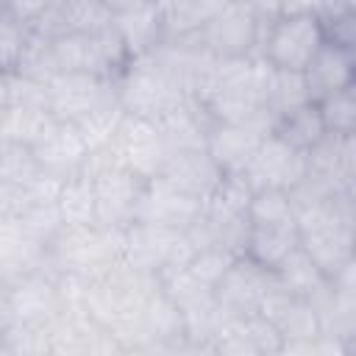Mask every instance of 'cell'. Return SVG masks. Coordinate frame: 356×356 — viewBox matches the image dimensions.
Instances as JSON below:
<instances>
[{"label": "cell", "mask_w": 356, "mask_h": 356, "mask_svg": "<svg viewBox=\"0 0 356 356\" xmlns=\"http://www.w3.org/2000/svg\"><path fill=\"white\" fill-rule=\"evenodd\" d=\"M22 203H25V189L0 178V217H17Z\"/></svg>", "instance_id": "obj_43"}, {"label": "cell", "mask_w": 356, "mask_h": 356, "mask_svg": "<svg viewBox=\"0 0 356 356\" xmlns=\"http://www.w3.org/2000/svg\"><path fill=\"white\" fill-rule=\"evenodd\" d=\"M108 6L111 14H125V11H134V8H145V6H153L156 0H103Z\"/></svg>", "instance_id": "obj_46"}, {"label": "cell", "mask_w": 356, "mask_h": 356, "mask_svg": "<svg viewBox=\"0 0 356 356\" xmlns=\"http://www.w3.org/2000/svg\"><path fill=\"white\" fill-rule=\"evenodd\" d=\"M306 175L331 195L353 192L356 181V134L325 131L306 150Z\"/></svg>", "instance_id": "obj_14"}, {"label": "cell", "mask_w": 356, "mask_h": 356, "mask_svg": "<svg viewBox=\"0 0 356 356\" xmlns=\"http://www.w3.org/2000/svg\"><path fill=\"white\" fill-rule=\"evenodd\" d=\"M11 70L31 78V81H39V83H47L50 78H56L58 64H56V56H53V39L42 36L36 31H28V36L22 42V50H19Z\"/></svg>", "instance_id": "obj_35"}, {"label": "cell", "mask_w": 356, "mask_h": 356, "mask_svg": "<svg viewBox=\"0 0 356 356\" xmlns=\"http://www.w3.org/2000/svg\"><path fill=\"white\" fill-rule=\"evenodd\" d=\"M153 58L161 64V70L186 92L195 97L200 81L211 70L214 58L195 36H178V39H161L156 50H150Z\"/></svg>", "instance_id": "obj_22"}, {"label": "cell", "mask_w": 356, "mask_h": 356, "mask_svg": "<svg viewBox=\"0 0 356 356\" xmlns=\"http://www.w3.org/2000/svg\"><path fill=\"white\" fill-rule=\"evenodd\" d=\"M317 108H320L325 131H331V134H356V83L320 97Z\"/></svg>", "instance_id": "obj_38"}, {"label": "cell", "mask_w": 356, "mask_h": 356, "mask_svg": "<svg viewBox=\"0 0 356 356\" xmlns=\"http://www.w3.org/2000/svg\"><path fill=\"white\" fill-rule=\"evenodd\" d=\"M53 56L58 72H92L100 78H117L128 64V53L114 33V25L100 33H64L53 39Z\"/></svg>", "instance_id": "obj_9"}, {"label": "cell", "mask_w": 356, "mask_h": 356, "mask_svg": "<svg viewBox=\"0 0 356 356\" xmlns=\"http://www.w3.org/2000/svg\"><path fill=\"white\" fill-rule=\"evenodd\" d=\"M270 131H273L270 114H256L242 122H211L206 136V150L222 167V172H242Z\"/></svg>", "instance_id": "obj_17"}, {"label": "cell", "mask_w": 356, "mask_h": 356, "mask_svg": "<svg viewBox=\"0 0 356 356\" xmlns=\"http://www.w3.org/2000/svg\"><path fill=\"white\" fill-rule=\"evenodd\" d=\"M312 103V95L306 89L303 72L295 70H278L267 64V78H264V111L275 122L278 117Z\"/></svg>", "instance_id": "obj_31"}, {"label": "cell", "mask_w": 356, "mask_h": 356, "mask_svg": "<svg viewBox=\"0 0 356 356\" xmlns=\"http://www.w3.org/2000/svg\"><path fill=\"white\" fill-rule=\"evenodd\" d=\"M122 117H125V111H122L120 100H117V97H111V100H106V103L95 106L92 111H86L81 120H75V128L81 131V136H83L86 147H89V150H95V147H100V145L111 142V136L117 134V128H120Z\"/></svg>", "instance_id": "obj_36"}, {"label": "cell", "mask_w": 356, "mask_h": 356, "mask_svg": "<svg viewBox=\"0 0 356 356\" xmlns=\"http://www.w3.org/2000/svg\"><path fill=\"white\" fill-rule=\"evenodd\" d=\"M114 25V14L103 0H53L44 14L28 25L47 39L64 33H100Z\"/></svg>", "instance_id": "obj_20"}, {"label": "cell", "mask_w": 356, "mask_h": 356, "mask_svg": "<svg viewBox=\"0 0 356 356\" xmlns=\"http://www.w3.org/2000/svg\"><path fill=\"white\" fill-rule=\"evenodd\" d=\"M50 353L58 356H108L125 353L122 345L106 331L86 309H70L50 320Z\"/></svg>", "instance_id": "obj_15"}, {"label": "cell", "mask_w": 356, "mask_h": 356, "mask_svg": "<svg viewBox=\"0 0 356 356\" xmlns=\"http://www.w3.org/2000/svg\"><path fill=\"white\" fill-rule=\"evenodd\" d=\"M323 42H325V31H323L320 17H314V14H281L264 31L259 56L278 70L303 72Z\"/></svg>", "instance_id": "obj_8"}, {"label": "cell", "mask_w": 356, "mask_h": 356, "mask_svg": "<svg viewBox=\"0 0 356 356\" xmlns=\"http://www.w3.org/2000/svg\"><path fill=\"white\" fill-rule=\"evenodd\" d=\"M156 128H159L167 150L170 153H178V150L206 147L211 117L206 114V108L195 97H186L175 108H170L164 117H159L156 120Z\"/></svg>", "instance_id": "obj_26"}, {"label": "cell", "mask_w": 356, "mask_h": 356, "mask_svg": "<svg viewBox=\"0 0 356 356\" xmlns=\"http://www.w3.org/2000/svg\"><path fill=\"white\" fill-rule=\"evenodd\" d=\"M58 214L64 220V225H89L97 222V200H95V184L92 175L81 167L75 172H70L58 189L56 197Z\"/></svg>", "instance_id": "obj_32"}, {"label": "cell", "mask_w": 356, "mask_h": 356, "mask_svg": "<svg viewBox=\"0 0 356 356\" xmlns=\"http://www.w3.org/2000/svg\"><path fill=\"white\" fill-rule=\"evenodd\" d=\"M239 175L253 192H261V189L289 192L306 175V150L289 145L286 139L270 131Z\"/></svg>", "instance_id": "obj_10"}, {"label": "cell", "mask_w": 356, "mask_h": 356, "mask_svg": "<svg viewBox=\"0 0 356 356\" xmlns=\"http://www.w3.org/2000/svg\"><path fill=\"white\" fill-rule=\"evenodd\" d=\"M328 0H281V14H314L323 17Z\"/></svg>", "instance_id": "obj_45"}, {"label": "cell", "mask_w": 356, "mask_h": 356, "mask_svg": "<svg viewBox=\"0 0 356 356\" xmlns=\"http://www.w3.org/2000/svg\"><path fill=\"white\" fill-rule=\"evenodd\" d=\"M31 147H33V156L42 164V170H50L58 175H70V172L81 170L89 156V147H86L81 131L75 128V122H67V120H53L47 125V131Z\"/></svg>", "instance_id": "obj_24"}, {"label": "cell", "mask_w": 356, "mask_h": 356, "mask_svg": "<svg viewBox=\"0 0 356 356\" xmlns=\"http://www.w3.org/2000/svg\"><path fill=\"white\" fill-rule=\"evenodd\" d=\"M273 270L292 295L306 298L309 303H317L328 292V275L312 261V256L300 245L289 256H284Z\"/></svg>", "instance_id": "obj_30"}, {"label": "cell", "mask_w": 356, "mask_h": 356, "mask_svg": "<svg viewBox=\"0 0 356 356\" xmlns=\"http://www.w3.org/2000/svg\"><path fill=\"white\" fill-rule=\"evenodd\" d=\"M281 334L278 328L256 314L245 317H225L220 331L211 339V353H228V356H267V353H281Z\"/></svg>", "instance_id": "obj_21"}, {"label": "cell", "mask_w": 356, "mask_h": 356, "mask_svg": "<svg viewBox=\"0 0 356 356\" xmlns=\"http://www.w3.org/2000/svg\"><path fill=\"white\" fill-rule=\"evenodd\" d=\"M356 192H339L317 203L295 209L300 248L331 278L348 261H353V222Z\"/></svg>", "instance_id": "obj_3"}, {"label": "cell", "mask_w": 356, "mask_h": 356, "mask_svg": "<svg viewBox=\"0 0 356 356\" xmlns=\"http://www.w3.org/2000/svg\"><path fill=\"white\" fill-rule=\"evenodd\" d=\"M8 312H11V323L17 325H47L56 314H61L56 273L44 267L11 278Z\"/></svg>", "instance_id": "obj_18"}, {"label": "cell", "mask_w": 356, "mask_h": 356, "mask_svg": "<svg viewBox=\"0 0 356 356\" xmlns=\"http://www.w3.org/2000/svg\"><path fill=\"white\" fill-rule=\"evenodd\" d=\"M44 86L50 114L67 122H75L95 106L117 97V78H100L92 72H58Z\"/></svg>", "instance_id": "obj_12"}, {"label": "cell", "mask_w": 356, "mask_h": 356, "mask_svg": "<svg viewBox=\"0 0 356 356\" xmlns=\"http://www.w3.org/2000/svg\"><path fill=\"white\" fill-rule=\"evenodd\" d=\"M25 36H28V28L22 22H17L11 14H0V64H6L8 70L14 67Z\"/></svg>", "instance_id": "obj_40"}, {"label": "cell", "mask_w": 356, "mask_h": 356, "mask_svg": "<svg viewBox=\"0 0 356 356\" xmlns=\"http://www.w3.org/2000/svg\"><path fill=\"white\" fill-rule=\"evenodd\" d=\"M6 75H8V67H6V64H0V81H3Z\"/></svg>", "instance_id": "obj_47"}, {"label": "cell", "mask_w": 356, "mask_h": 356, "mask_svg": "<svg viewBox=\"0 0 356 356\" xmlns=\"http://www.w3.org/2000/svg\"><path fill=\"white\" fill-rule=\"evenodd\" d=\"M8 292H11V278L6 273H0V353H6V328L11 325Z\"/></svg>", "instance_id": "obj_44"}, {"label": "cell", "mask_w": 356, "mask_h": 356, "mask_svg": "<svg viewBox=\"0 0 356 356\" xmlns=\"http://www.w3.org/2000/svg\"><path fill=\"white\" fill-rule=\"evenodd\" d=\"M211 56H259L261 47V28L250 8L242 0H231L206 28L192 33Z\"/></svg>", "instance_id": "obj_11"}, {"label": "cell", "mask_w": 356, "mask_h": 356, "mask_svg": "<svg viewBox=\"0 0 356 356\" xmlns=\"http://www.w3.org/2000/svg\"><path fill=\"white\" fill-rule=\"evenodd\" d=\"M267 61L261 56H225L214 58L200 81L195 100L206 108L211 122H242L264 111Z\"/></svg>", "instance_id": "obj_2"}, {"label": "cell", "mask_w": 356, "mask_h": 356, "mask_svg": "<svg viewBox=\"0 0 356 356\" xmlns=\"http://www.w3.org/2000/svg\"><path fill=\"white\" fill-rule=\"evenodd\" d=\"M161 286L159 275L117 259L111 267L86 278L83 309L95 317L111 337L122 345V350H136L139 342V317L147 298Z\"/></svg>", "instance_id": "obj_1"}, {"label": "cell", "mask_w": 356, "mask_h": 356, "mask_svg": "<svg viewBox=\"0 0 356 356\" xmlns=\"http://www.w3.org/2000/svg\"><path fill=\"white\" fill-rule=\"evenodd\" d=\"M273 281H275V273L270 267H261L250 256L239 253V256H234L228 270L214 284V295H217V303L222 306L225 314L245 317V314L259 312Z\"/></svg>", "instance_id": "obj_13"}, {"label": "cell", "mask_w": 356, "mask_h": 356, "mask_svg": "<svg viewBox=\"0 0 356 356\" xmlns=\"http://www.w3.org/2000/svg\"><path fill=\"white\" fill-rule=\"evenodd\" d=\"M300 245L295 220H273V222H250L245 256L259 261L261 267H275L284 256H289Z\"/></svg>", "instance_id": "obj_27"}, {"label": "cell", "mask_w": 356, "mask_h": 356, "mask_svg": "<svg viewBox=\"0 0 356 356\" xmlns=\"http://www.w3.org/2000/svg\"><path fill=\"white\" fill-rule=\"evenodd\" d=\"M42 164L33 156L31 145H19V142H0V178L11 181L17 186H28L39 178Z\"/></svg>", "instance_id": "obj_39"}, {"label": "cell", "mask_w": 356, "mask_h": 356, "mask_svg": "<svg viewBox=\"0 0 356 356\" xmlns=\"http://www.w3.org/2000/svg\"><path fill=\"white\" fill-rule=\"evenodd\" d=\"M186 97H192V95H186L161 70V64L153 58V53L128 58V64L117 75V100H120L122 111L131 117L156 122L159 117H164L170 108H175Z\"/></svg>", "instance_id": "obj_6"}, {"label": "cell", "mask_w": 356, "mask_h": 356, "mask_svg": "<svg viewBox=\"0 0 356 356\" xmlns=\"http://www.w3.org/2000/svg\"><path fill=\"white\" fill-rule=\"evenodd\" d=\"M273 134H278L281 139H286L289 145L300 147V150H309L323 134H325V125H323V117H320V108L317 103H306L284 117H278L273 122Z\"/></svg>", "instance_id": "obj_34"}, {"label": "cell", "mask_w": 356, "mask_h": 356, "mask_svg": "<svg viewBox=\"0 0 356 356\" xmlns=\"http://www.w3.org/2000/svg\"><path fill=\"white\" fill-rule=\"evenodd\" d=\"M200 211H203V200L175 189L161 175H156V178H145L142 181V189H139V197H136V209H134V222L186 231L197 220Z\"/></svg>", "instance_id": "obj_16"}, {"label": "cell", "mask_w": 356, "mask_h": 356, "mask_svg": "<svg viewBox=\"0 0 356 356\" xmlns=\"http://www.w3.org/2000/svg\"><path fill=\"white\" fill-rule=\"evenodd\" d=\"M303 81L306 89L312 95V100L317 103L320 97L339 92L345 86L356 83V61H353V50L334 44V42H323L320 50L312 56V61L303 70Z\"/></svg>", "instance_id": "obj_25"}, {"label": "cell", "mask_w": 356, "mask_h": 356, "mask_svg": "<svg viewBox=\"0 0 356 356\" xmlns=\"http://www.w3.org/2000/svg\"><path fill=\"white\" fill-rule=\"evenodd\" d=\"M56 117L39 106H6L0 114V142L33 145Z\"/></svg>", "instance_id": "obj_33"}, {"label": "cell", "mask_w": 356, "mask_h": 356, "mask_svg": "<svg viewBox=\"0 0 356 356\" xmlns=\"http://www.w3.org/2000/svg\"><path fill=\"white\" fill-rule=\"evenodd\" d=\"M231 0H156L164 39L192 36L206 28Z\"/></svg>", "instance_id": "obj_28"}, {"label": "cell", "mask_w": 356, "mask_h": 356, "mask_svg": "<svg viewBox=\"0 0 356 356\" xmlns=\"http://www.w3.org/2000/svg\"><path fill=\"white\" fill-rule=\"evenodd\" d=\"M195 248L186 236V231L164 228V225H147V222H131L122 231V256L128 264L147 270L164 281L167 275L186 267Z\"/></svg>", "instance_id": "obj_7"}, {"label": "cell", "mask_w": 356, "mask_h": 356, "mask_svg": "<svg viewBox=\"0 0 356 356\" xmlns=\"http://www.w3.org/2000/svg\"><path fill=\"white\" fill-rule=\"evenodd\" d=\"M248 8H250V14L256 17V22H259V28H261V33L281 17V0H242ZM264 39V36H261Z\"/></svg>", "instance_id": "obj_42"}, {"label": "cell", "mask_w": 356, "mask_h": 356, "mask_svg": "<svg viewBox=\"0 0 356 356\" xmlns=\"http://www.w3.org/2000/svg\"><path fill=\"white\" fill-rule=\"evenodd\" d=\"M44 256L53 273H72L89 278L111 267L122 256V231L106 228L100 222L61 225L58 234L44 245Z\"/></svg>", "instance_id": "obj_4"}, {"label": "cell", "mask_w": 356, "mask_h": 356, "mask_svg": "<svg viewBox=\"0 0 356 356\" xmlns=\"http://www.w3.org/2000/svg\"><path fill=\"white\" fill-rule=\"evenodd\" d=\"M170 150L156 128V122L125 114L111 142L89 150L83 170H103V167H125L139 178H156L167 161Z\"/></svg>", "instance_id": "obj_5"}, {"label": "cell", "mask_w": 356, "mask_h": 356, "mask_svg": "<svg viewBox=\"0 0 356 356\" xmlns=\"http://www.w3.org/2000/svg\"><path fill=\"white\" fill-rule=\"evenodd\" d=\"M114 33L120 36V42H122V47L131 58L156 50L164 39L159 6L153 3V6H145V8L125 11V14H114Z\"/></svg>", "instance_id": "obj_29"}, {"label": "cell", "mask_w": 356, "mask_h": 356, "mask_svg": "<svg viewBox=\"0 0 356 356\" xmlns=\"http://www.w3.org/2000/svg\"><path fill=\"white\" fill-rule=\"evenodd\" d=\"M159 175L167 184H172L175 189H181L197 200H206L217 189V184L222 181L225 172L211 159V153L206 147H192V150L170 153Z\"/></svg>", "instance_id": "obj_23"}, {"label": "cell", "mask_w": 356, "mask_h": 356, "mask_svg": "<svg viewBox=\"0 0 356 356\" xmlns=\"http://www.w3.org/2000/svg\"><path fill=\"white\" fill-rule=\"evenodd\" d=\"M53 0H3V6H6V14H11L17 22H22L25 28L31 25V22H36L42 14H44V8L50 6Z\"/></svg>", "instance_id": "obj_41"}, {"label": "cell", "mask_w": 356, "mask_h": 356, "mask_svg": "<svg viewBox=\"0 0 356 356\" xmlns=\"http://www.w3.org/2000/svg\"><path fill=\"white\" fill-rule=\"evenodd\" d=\"M17 222H19V228H22L33 242H39V245H47V242L58 234V228L64 225V220H61L56 203L31 200L28 195H25L22 209L17 211Z\"/></svg>", "instance_id": "obj_37"}, {"label": "cell", "mask_w": 356, "mask_h": 356, "mask_svg": "<svg viewBox=\"0 0 356 356\" xmlns=\"http://www.w3.org/2000/svg\"><path fill=\"white\" fill-rule=\"evenodd\" d=\"M89 175L95 184L97 222L106 228L125 231L134 222V209L145 178H139L125 167H103V170H92Z\"/></svg>", "instance_id": "obj_19"}]
</instances>
